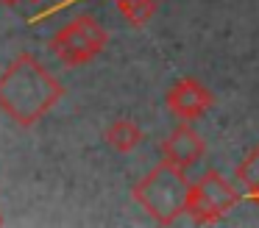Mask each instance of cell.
<instances>
[{"label":"cell","instance_id":"7c38bea8","mask_svg":"<svg viewBox=\"0 0 259 228\" xmlns=\"http://www.w3.org/2000/svg\"><path fill=\"white\" fill-rule=\"evenodd\" d=\"M31 3H42V0H31Z\"/></svg>","mask_w":259,"mask_h":228},{"label":"cell","instance_id":"ba28073f","mask_svg":"<svg viewBox=\"0 0 259 228\" xmlns=\"http://www.w3.org/2000/svg\"><path fill=\"white\" fill-rule=\"evenodd\" d=\"M114 6H117L120 17L134 28L148 25L156 14V0H114Z\"/></svg>","mask_w":259,"mask_h":228},{"label":"cell","instance_id":"4fadbf2b","mask_svg":"<svg viewBox=\"0 0 259 228\" xmlns=\"http://www.w3.org/2000/svg\"><path fill=\"white\" fill-rule=\"evenodd\" d=\"M0 225H3V217H0Z\"/></svg>","mask_w":259,"mask_h":228},{"label":"cell","instance_id":"5b68a950","mask_svg":"<svg viewBox=\"0 0 259 228\" xmlns=\"http://www.w3.org/2000/svg\"><path fill=\"white\" fill-rule=\"evenodd\" d=\"M167 111L176 114L181 122H192L203 117L214 106V95L203 86L198 78H179L164 95Z\"/></svg>","mask_w":259,"mask_h":228},{"label":"cell","instance_id":"7a4b0ae2","mask_svg":"<svg viewBox=\"0 0 259 228\" xmlns=\"http://www.w3.org/2000/svg\"><path fill=\"white\" fill-rule=\"evenodd\" d=\"M190 187L192 184L187 181L184 167L162 159L142 181H137L131 195L145 209V214L153 217L159 225H173L181 214H187Z\"/></svg>","mask_w":259,"mask_h":228},{"label":"cell","instance_id":"8fae6325","mask_svg":"<svg viewBox=\"0 0 259 228\" xmlns=\"http://www.w3.org/2000/svg\"><path fill=\"white\" fill-rule=\"evenodd\" d=\"M251 200H253V203H256V206H259V195H253V198H251Z\"/></svg>","mask_w":259,"mask_h":228},{"label":"cell","instance_id":"30bf717a","mask_svg":"<svg viewBox=\"0 0 259 228\" xmlns=\"http://www.w3.org/2000/svg\"><path fill=\"white\" fill-rule=\"evenodd\" d=\"M0 3H3V6H9V9H14V6H17V3H23V0H0Z\"/></svg>","mask_w":259,"mask_h":228},{"label":"cell","instance_id":"8992f818","mask_svg":"<svg viewBox=\"0 0 259 228\" xmlns=\"http://www.w3.org/2000/svg\"><path fill=\"white\" fill-rule=\"evenodd\" d=\"M203 153H206V142H203V136L190 125V122H181V125L176 128L173 133H167V139L162 142V156L167 161H173V164L184 167V170L192 164H198V161L203 159Z\"/></svg>","mask_w":259,"mask_h":228},{"label":"cell","instance_id":"6da1fadb","mask_svg":"<svg viewBox=\"0 0 259 228\" xmlns=\"http://www.w3.org/2000/svg\"><path fill=\"white\" fill-rule=\"evenodd\" d=\"M62 98V81L31 53H20L0 75V111L23 128L36 125Z\"/></svg>","mask_w":259,"mask_h":228},{"label":"cell","instance_id":"9c48e42d","mask_svg":"<svg viewBox=\"0 0 259 228\" xmlns=\"http://www.w3.org/2000/svg\"><path fill=\"white\" fill-rule=\"evenodd\" d=\"M237 184H240L251 198L259 195V145L237 164Z\"/></svg>","mask_w":259,"mask_h":228},{"label":"cell","instance_id":"3957f363","mask_svg":"<svg viewBox=\"0 0 259 228\" xmlns=\"http://www.w3.org/2000/svg\"><path fill=\"white\" fill-rule=\"evenodd\" d=\"M109 42V33L92 14L73 17L67 25H62L51 36V53L67 67H81L98 59Z\"/></svg>","mask_w":259,"mask_h":228},{"label":"cell","instance_id":"52a82bcc","mask_svg":"<svg viewBox=\"0 0 259 228\" xmlns=\"http://www.w3.org/2000/svg\"><path fill=\"white\" fill-rule=\"evenodd\" d=\"M106 142L112 150H117V153H131V150H137L142 145V139H145V133H142V128L137 125L134 120H128V117H120V120H114L112 125L106 128Z\"/></svg>","mask_w":259,"mask_h":228},{"label":"cell","instance_id":"277c9868","mask_svg":"<svg viewBox=\"0 0 259 228\" xmlns=\"http://www.w3.org/2000/svg\"><path fill=\"white\" fill-rule=\"evenodd\" d=\"M237 203H240V192H237L234 184L223 178L218 170H206L190 187L187 214L198 225H212V222H220L226 214H231Z\"/></svg>","mask_w":259,"mask_h":228}]
</instances>
